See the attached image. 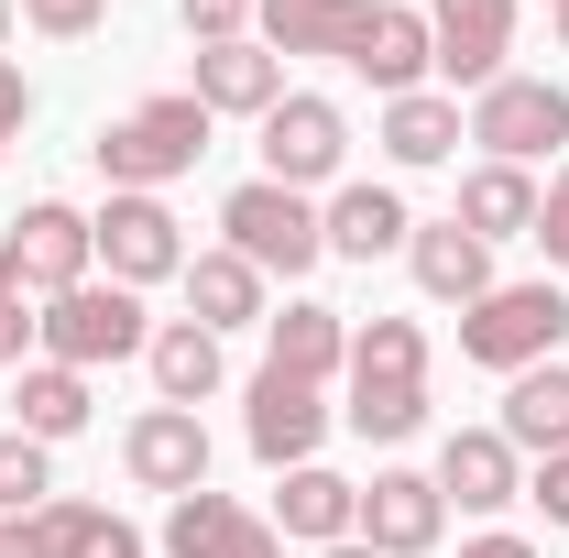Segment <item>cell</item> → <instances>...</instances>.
<instances>
[{
    "mask_svg": "<svg viewBox=\"0 0 569 558\" xmlns=\"http://www.w3.org/2000/svg\"><path fill=\"white\" fill-rule=\"evenodd\" d=\"M11 417H22V438H77L88 427V372H67V361H22V395H11Z\"/></svg>",
    "mask_w": 569,
    "mask_h": 558,
    "instance_id": "obj_27",
    "label": "cell"
},
{
    "mask_svg": "<svg viewBox=\"0 0 569 558\" xmlns=\"http://www.w3.org/2000/svg\"><path fill=\"white\" fill-rule=\"evenodd\" d=\"M121 471H132L142 492H209V427H198V406H142L132 427H121Z\"/></svg>",
    "mask_w": 569,
    "mask_h": 558,
    "instance_id": "obj_10",
    "label": "cell"
},
{
    "mask_svg": "<svg viewBox=\"0 0 569 558\" xmlns=\"http://www.w3.org/2000/svg\"><path fill=\"white\" fill-rule=\"evenodd\" d=\"M33 504H56V449L0 427V515H33Z\"/></svg>",
    "mask_w": 569,
    "mask_h": 558,
    "instance_id": "obj_31",
    "label": "cell"
},
{
    "mask_svg": "<svg viewBox=\"0 0 569 558\" xmlns=\"http://www.w3.org/2000/svg\"><path fill=\"white\" fill-rule=\"evenodd\" d=\"M176 22H187L198 44H241V33H252V0H176Z\"/></svg>",
    "mask_w": 569,
    "mask_h": 558,
    "instance_id": "obj_32",
    "label": "cell"
},
{
    "mask_svg": "<svg viewBox=\"0 0 569 558\" xmlns=\"http://www.w3.org/2000/svg\"><path fill=\"white\" fill-rule=\"evenodd\" d=\"M548 22H559V44H569V0H559V11H548Z\"/></svg>",
    "mask_w": 569,
    "mask_h": 558,
    "instance_id": "obj_41",
    "label": "cell"
},
{
    "mask_svg": "<svg viewBox=\"0 0 569 558\" xmlns=\"http://www.w3.org/2000/svg\"><path fill=\"white\" fill-rule=\"evenodd\" d=\"M493 427H503V449H515V460H548V449H569V361H537V372H515Z\"/></svg>",
    "mask_w": 569,
    "mask_h": 558,
    "instance_id": "obj_23",
    "label": "cell"
},
{
    "mask_svg": "<svg viewBox=\"0 0 569 558\" xmlns=\"http://www.w3.org/2000/svg\"><path fill=\"white\" fill-rule=\"evenodd\" d=\"M351 77H372V99H417L427 77H438V44H427V11L383 0V11L361 22V44H351Z\"/></svg>",
    "mask_w": 569,
    "mask_h": 558,
    "instance_id": "obj_17",
    "label": "cell"
},
{
    "mask_svg": "<svg viewBox=\"0 0 569 558\" xmlns=\"http://www.w3.org/2000/svg\"><path fill=\"white\" fill-rule=\"evenodd\" d=\"M187 99H198L209 121H263V110L284 99V56L263 44V33H241V44H198Z\"/></svg>",
    "mask_w": 569,
    "mask_h": 558,
    "instance_id": "obj_14",
    "label": "cell"
},
{
    "mask_svg": "<svg viewBox=\"0 0 569 558\" xmlns=\"http://www.w3.org/2000/svg\"><path fill=\"white\" fill-rule=\"evenodd\" d=\"M537 252H548V263H569V165L537 187Z\"/></svg>",
    "mask_w": 569,
    "mask_h": 558,
    "instance_id": "obj_34",
    "label": "cell"
},
{
    "mask_svg": "<svg viewBox=\"0 0 569 558\" xmlns=\"http://www.w3.org/2000/svg\"><path fill=\"white\" fill-rule=\"evenodd\" d=\"M22 350H33V318H22V296H0V372H22Z\"/></svg>",
    "mask_w": 569,
    "mask_h": 558,
    "instance_id": "obj_38",
    "label": "cell"
},
{
    "mask_svg": "<svg viewBox=\"0 0 569 558\" xmlns=\"http://www.w3.org/2000/svg\"><path fill=\"white\" fill-rule=\"evenodd\" d=\"M252 460L263 471H296V460H318V438H329V406H318V383H284V372H252Z\"/></svg>",
    "mask_w": 569,
    "mask_h": 558,
    "instance_id": "obj_15",
    "label": "cell"
},
{
    "mask_svg": "<svg viewBox=\"0 0 569 558\" xmlns=\"http://www.w3.org/2000/svg\"><path fill=\"white\" fill-rule=\"evenodd\" d=\"M88 241H99L110 285H132V296L187 275V230H176V209H164V198H110V209L88 219Z\"/></svg>",
    "mask_w": 569,
    "mask_h": 558,
    "instance_id": "obj_8",
    "label": "cell"
},
{
    "mask_svg": "<svg viewBox=\"0 0 569 558\" xmlns=\"http://www.w3.org/2000/svg\"><path fill=\"white\" fill-rule=\"evenodd\" d=\"M460 121H471V142H482V165H537V153L569 142V88H559V77H515V67H503Z\"/></svg>",
    "mask_w": 569,
    "mask_h": 558,
    "instance_id": "obj_6",
    "label": "cell"
},
{
    "mask_svg": "<svg viewBox=\"0 0 569 558\" xmlns=\"http://www.w3.org/2000/svg\"><path fill=\"white\" fill-rule=\"evenodd\" d=\"M427 482H438V504H460V515H503V504H526V460L503 449V427H449Z\"/></svg>",
    "mask_w": 569,
    "mask_h": 558,
    "instance_id": "obj_13",
    "label": "cell"
},
{
    "mask_svg": "<svg viewBox=\"0 0 569 558\" xmlns=\"http://www.w3.org/2000/svg\"><path fill=\"white\" fill-rule=\"evenodd\" d=\"M383 0H252V33L274 44V56H340L351 67L361 22H372Z\"/></svg>",
    "mask_w": 569,
    "mask_h": 558,
    "instance_id": "obj_19",
    "label": "cell"
},
{
    "mask_svg": "<svg viewBox=\"0 0 569 558\" xmlns=\"http://www.w3.org/2000/svg\"><path fill=\"white\" fill-rule=\"evenodd\" d=\"M351 165V121H340V99H318V88H284L274 110H263V176L274 187H329Z\"/></svg>",
    "mask_w": 569,
    "mask_h": 558,
    "instance_id": "obj_7",
    "label": "cell"
},
{
    "mask_svg": "<svg viewBox=\"0 0 569 558\" xmlns=\"http://www.w3.org/2000/svg\"><path fill=\"white\" fill-rule=\"evenodd\" d=\"M0 44H11V0H0Z\"/></svg>",
    "mask_w": 569,
    "mask_h": 558,
    "instance_id": "obj_42",
    "label": "cell"
},
{
    "mask_svg": "<svg viewBox=\"0 0 569 558\" xmlns=\"http://www.w3.org/2000/svg\"><path fill=\"white\" fill-rule=\"evenodd\" d=\"M88 275H99V241H88V209H67V198H33L0 230V296L44 307V296H67Z\"/></svg>",
    "mask_w": 569,
    "mask_h": 558,
    "instance_id": "obj_5",
    "label": "cell"
},
{
    "mask_svg": "<svg viewBox=\"0 0 569 558\" xmlns=\"http://www.w3.org/2000/svg\"><path fill=\"white\" fill-rule=\"evenodd\" d=\"M548 11H559V0H548Z\"/></svg>",
    "mask_w": 569,
    "mask_h": 558,
    "instance_id": "obj_43",
    "label": "cell"
},
{
    "mask_svg": "<svg viewBox=\"0 0 569 558\" xmlns=\"http://www.w3.org/2000/svg\"><path fill=\"white\" fill-rule=\"evenodd\" d=\"M263 372H284V383H329V372H351V318L318 307V296L274 307V318H263Z\"/></svg>",
    "mask_w": 569,
    "mask_h": 558,
    "instance_id": "obj_16",
    "label": "cell"
},
{
    "mask_svg": "<svg viewBox=\"0 0 569 558\" xmlns=\"http://www.w3.org/2000/svg\"><path fill=\"white\" fill-rule=\"evenodd\" d=\"M406 275H417V296H438V307H482V296H493V241H471L460 219H417Z\"/></svg>",
    "mask_w": 569,
    "mask_h": 558,
    "instance_id": "obj_18",
    "label": "cell"
},
{
    "mask_svg": "<svg viewBox=\"0 0 569 558\" xmlns=\"http://www.w3.org/2000/svg\"><path fill=\"white\" fill-rule=\"evenodd\" d=\"M318 558H372V548H361V537H340V548H318Z\"/></svg>",
    "mask_w": 569,
    "mask_h": 558,
    "instance_id": "obj_40",
    "label": "cell"
},
{
    "mask_svg": "<svg viewBox=\"0 0 569 558\" xmlns=\"http://www.w3.org/2000/svg\"><path fill=\"white\" fill-rule=\"evenodd\" d=\"M0 558H56V537H44V515H0Z\"/></svg>",
    "mask_w": 569,
    "mask_h": 558,
    "instance_id": "obj_37",
    "label": "cell"
},
{
    "mask_svg": "<svg viewBox=\"0 0 569 558\" xmlns=\"http://www.w3.org/2000/svg\"><path fill=\"white\" fill-rule=\"evenodd\" d=\"M383 153H395V165H449V153H460V142H471V121H460V99H449V88H417V99H383Z\"/></svg>",
    "mask_w": 569,
    "mask_h": 558,
    "instance_id": "obj_26",
    "label": "cell"
},
{
    "mask_svg": "<svg viewBox=\"0 0 569 558\" xmlns=\"http://www.w3.org/2000/svg\"><path fill=\"white\" fill-rule=\"evenodd\" d=\"M153 340V318H142L132 285H67V296H44V318H33V350L44 361H67V372H99V361H132Z\"/></svg>",
    "mask_w": 569,
    "mask_h": 558,
    "instance_id": "obj_4",
    "label": "cell"
},
{
    "mask_svg": "<svg viewBox=\"0 0 569 558\" xmlns=\"http://www.w3.org/2000/svg\"><path fill=\"white\" fill-rule=\"evenodd\" d=\"M361 526V482H340L329 460H296L274 492V537H296V548H340Z\"/></svg>",
    "mask_w": 569,
    "mask_h": 558,
    "instance_id": "obj_20",
    "label": "cell"
},
{
    "mask_svg": "<svg viewBox=\"0 0 569 558\" xmlns=\"http://www.w3.org/2000/svg\"><path fill=\"white\" fill-rule=\"evenodd\" d=\"M99 11H110V0H22V22H33V33H56V44L99 33Z\"/></svg>",
    "mask_w": 569,
    "mask_h": 558,
    "instance_id": "obj_33",
    "label": "cell"
},
{
    "mask_svg": "<svg viewBox=\"0 0 569 558\" xmlns=\"http://www.w3.org/2000/svg\"><path fill=\"white\" fill-rule=\"evenodd\" d=\"M526 504H537L548 526H569V449H548V460L526 471Z\"/></svg>",
    "mask_w": 569,
    "mask_h": 558,
    "instance_id": "obj_35",
    "label": "cell"
},
{
    "mask_svg": "<svg viewBox=\"0 0 569 558\" xmlns=\"http://www.w3.org/2000/svg\"><path fill=\"white\" fill-rule=\"evenodd\" d=\"M340 427L372 438V449H395V438H417V427H427V383H351Z\"/></svg>",
    "mask_w": 569,
    "mask_h": 558,
    "instance_id": "obj_30",
    "label": "cell"
},
{
    "mask_svg": "<svg viewBox=\"0 0 569 558\" xmlns=\"http://www.w3.org/2000/svg\"><path fill=\"white\" fill-rule=\"evenodd\" d=\"M569 340V296L559 285H493L482 307H460V361H482V372H537V361H559Z\"/></svg>",
    "mask_w": 569,
    "mask_h": 558,
    "instance_id": "obj_3",
    "label": "cell"
},
{
    "mask_svg": "<svg viewBox=\"0 0 569 558\" xmlns=\"http://www.w3.org/2000/svg\"><path fill=\"white\" fill-rule=\"evenodd\" d=\"M164 558H284V537L241 492H176L164 504Z\"/></svg>",
    "mask_w": 569,
    "mask_h": 558,
    "instance_id": "obj_11",
    "label": "cell"
},
{
    "mask_svg": "<svg viewBox=\"0 0 569 558\" xmlns=\"http://www.w3.org/2000/svg\"><path fill=\"white\" fill-rule=\"evenodd\" d=\"M318 230H329V252H340V263H383V252H406V241H417V209H406L395 187H340V198L318 209Z\"/></svg>",
    "mask_w": 569,
    "mask_h": 558,
    "instance_id": "obj_22",
    "label": "cell"
},
{
    "mask_svg": "<svg viewBox=\"0 0 569 558\" xmlns=\"http://www.w3.org/2000/svg\"><path fill=\"white\" fill-rule=\"evenodd\" d=\"M372 558H427L438 537H449V504H438V482L427 471H372L361 482V526H351Z\"/></svg>",
    "mask_w": 569,
    "mask_h": 558,
    "instance_id": "obj_12",
    "label": "cell"
},
{
    "mask_svg": "<svg viewBox=\"0 0 569 558\" xmlns=\"http://www.w3.org/2000/svg\"><path fill=\"white\" fill-rule=\"evenodd\" d=\"M99 176H110V198H164L176 176H198V153H209V110L187 99V88H164V99H142L121 121H99Z\"/></svg>",
    "mask_w": 569,
    "mask_h": 558,
    "instance_id": "obj_1",
    "label": "cell"
},
{
    "mask_svg": "<svg viewBox=\"0 0 569 558\" xmlns=\"http://www.w3.org/2000/svg\"><path fill=\"white\" fill-rule=\"evenodd\" d=\"M22 121H33V77H22L11 56H0V153L22 142Z\"/></svg>",
    "mask_w": 569,
    "mask_h": 558,
    "instance_id": "obj_36",
    "label": "cell"
},
{
    "mask_svg": "<svg viewBox=\"0 0 569 558\" xmlns=\"http://www.w3.org/2000/svg\"><path fill=\"white\" fill-rule=\"evenodd\" d=\"M460 558H537V548H526V537H503V526H482V537H471Z\"/></svg>",
    "mask_w": 569,
    "mask_h": 558,
    "instance_id": "obj_39",
    "label": "cell"
},
{
    "mask_svg": "<svg viewBox=\"0 0 569 558\" xmlns=\"http://www.w3.org/2000/svg\"><path fill=\"white\" fill-rule=\"evenodd\" d=\"M176 285H187V318H198V329H219V340L274 318V307H263V275H252L230 241H219V252H187V275H176Z\"/></svg>",
    "mask_w": 569,
    "mask_h": 558,
    "instance_id": "obj_21",
    "label": "cell"
},
{
    "mask_svg": "<svg viewBox=\"0 0 569 558\" xmlns=\"http://www.w3.org/2000/svg\"><path fill=\"white\" fill-rule=\"evenodd\" d=\"M33 515H44L56 558H142V526H132V515H110V504H77V492H56V504H33Z\"/></svg>",
    "mask_w": 569,
    "mask_h": 558,
    "instance_id": "obj_28",
    "label": "cell"
},
{
    "mask_svg": "<svg viewBox=\"0 0 569 558\" xmlns=\"http://www.w3.org/2000/svg\"><path fill=\"white\" fill-rule=\"evenodd\" d=\"M142 372H153V406H209L219 395V329L164 318V329L142 340Z\"/></svg>",
    "mask_w": 569,
    "mask_h": 558,
    "instance_id": "obj_24",
    "label": "cell"
},
{
    "mask_svg": "<svg viewBox=\"0 0 569 558\" xmlns=\"http://www.w3.org/2000/svg\"><path fill=\"white\" fill-rule=\"evenodd\" d=\"M351 383H427V329L417 318H361L351 329Z\"/></svg>",
    "mask_w": 569,
    "mask_h": 558,
    "instance_id": "obj_29",
    "label": "cell"
},
{
    "mask_svg": "<svg viewBox=\"0 0 569 558\" xmlns=\"http://www.w3.org/2000/svg\"><path fill=\"white\" fill-rule=\"evenodd\" d=\"M449 219H460L471 241H537V176H526V165H471Z\"/></svg>",
    "mask_w": 569,
    "mask_h": 558,
    "instance_id": "obj_25",
    "label": "cell"
},
{
    "mask_svg": "<svg viewBox=\"0 0 569 558\" xmlns=\"http://www.w3.org/2000/svg\"><path fill=\"white\" fill-rule=\"evenodd\" d=\"M427 44H438V77H449V99L471 88H493L503 56H515V0H427Z\"/></svg>",
    "mask_w": 569,
    "mask_h": 558,
    "instance_id": "obj_9",
    "label": "cell"
},
{
    "mask_svg": "<svg viewBox=\"0 0 569 558\" xmlns=\"http://www.w3.org/2000/svg\"><path fill=\"white\" fill-rule=\"evenodd\" d=\"M219 230H230V252L252 263V275H318L329 263V230H318V198H296L274 176H252V187H230L219 198Z\"/></svg>",
    "mask_w": 569,
    "mask_h": 558,
    "instance_id": "obj_2",
    "label": "cell"
}]
</instances>
